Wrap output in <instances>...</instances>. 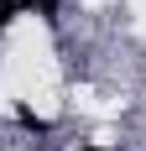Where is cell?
<instances>
[{
    "label": "cell",
    "instance_id": "1",
    "mask_svg": "<svg viewBox=\"0 0 146 151\" xmlns=\"http://www.w3.org/2000/svg\"><path fill=\"white\" fill-rule=\"evenodd\" d=\"M37 5H42V11H47V16H52V11H58V0H37Z\"/></svg>",
    "mask_w": 146,
    "mask_h": 151
}]
</instances>
